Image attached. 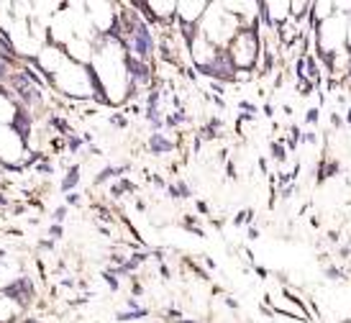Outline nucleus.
<instances>
[{
  "instance_id": "f257e3e1",
  "label": "nucleus",
  "mask_w": 351,
  "mask_h": 323,
  "mask_svg": "<svg viewBox=\"0 0 351 323\" xmlns=\"http://www.w3.org/2000/svg\"><path fill=\"white\" fill-rule=\"evenodd\" d=\"M226 54L231 57L236 72L256 75V67H259V59H262V34H259V29L256 26H244L231 39V44L226 47Z\"/></svg>"
},
{
  "instance_id": "f03ea898",
  "label": "nucleus",
  "mask_w": 351,
  "mask_h": 323,
  "mask_svg": "<svg viewBox=\"0 0 351 323\" xmlns=\"http://www.w3.org/2000/svg\"><path fill=\"white\" fill-rule=\"evenodd\" d=\"M198 29H200L218 49H226V47L231 44V39H233L244 26H241V21H239L231 11H226L223 3H208V11H205V16H203V21H200Z\"/></svg>"
},
{
  "instance_id": "7ed1b4c3",
  "label": "nucleus",
  "mask_w": 351,
  "mask_h": 323,
  "mask_svg": "<svg viewBox=\"0 0 351 323\" xmlns=\"http://www.w3.org/2000/svg\"><path fill=\"white\" fill-rule=\"evenodd\" d=\"M57 90H62L64 95H75V98H98V87H95V77L90 72V67L77 64L72 59H67L54 75H52Z\"/></svg>"
},
{
  "instance_id": "20e7f679",
  "label": "nucleus",
  "mask_w": 351,
  "mask_h": 323,
  "mask_svg": "<svg viewBox=\"0 0 351 323\" xmlns=\"http://www.w3.org/2000/svg\"><path fill=\"white\" fill-rule=\"evenodd\" d=\"M205 11H208V0H177V16H174V26L195 29V26H200Z\"/></svg>"
},
{
  "instance_id": "39448f33",
  "label": "nucleus",
  "mask_w": 351,
  "mask_h": 323,
  "mask_svg": "<svg viewBox=\"0 0 351 323\" xmlns=\"http://www.w3.org/2000/svg\"><path fill=\"white\" fill-rule=\"evenodd\" d=\"M18 310H21V305L13 300V297H0V323H8V320H13L16 315H18Z\"/></svg>"
},
{
  "instance_id": "423d86ee",
  "label": "nucleus",
  "mask_w": 351,
  "mask_h": 323,
  "mask_svg": "<svg viewBox=\"0 0 351 323\" xmlns=\"http://www.w3.org/2000/svg\"><path fill=\"white\" fill-rule=\"evenodd\" d=\"M16 116H18V108H16L6 95H0V126H6V123L16 121Z\"/></svg>"
},
{
  "instance_id": "0eeeda50",
  "label": "nucleus",
  "mask_w": 351,
  "mask_h": 323,
  "mask_svg": "<svg viewBox=\"0 0 351 323\" xmlns=\"http://www.w3.org/2000/svg\"><path fill=\"white\" fill-rule=\"evenodd\" d=\"M318 121H320V110L318 108H308L305 110V126L313 128V126H318Z\"/></svg>"
},
{
  "instance_id": "6e6552de",
  "label": "nucleus",
  "mask_w": 351,
  "mask_h": 323,
  "mask_svg": "<svg viewBox=\"0 0 351 323\" xmlns=\"http://www.w3.org/2000/svg\"><path fill=\"white\" fill-rule=\"evenodd\" d=\"M246 234H249V241H256V239H259V231H256V226H249V231H246Z\"/></svg>"
}]
</instances>
